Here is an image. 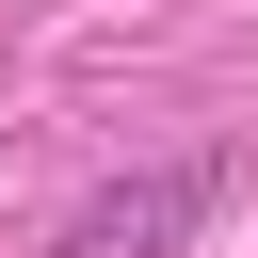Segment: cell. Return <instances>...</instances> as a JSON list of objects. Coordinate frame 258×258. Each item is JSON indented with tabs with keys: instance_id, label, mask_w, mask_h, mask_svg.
<instances>
[{
	"instance_id": "obj_1",
	"label": "cell",
	"mask_w": 258,
	"mask_h": 258,
	"mask_svg": "<svg viewBox=\"0 0 258 258\" xmlns=\"http://www.w3.org/2000/svg\"><path fill=\"white\" fill-rule=\"evenodd\" d=\"M210 194H226L210 161H145V177H113V194H81V210L48 226V258H177Z\"/></svg>"
}]
</instances>
